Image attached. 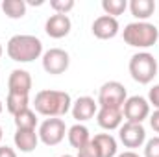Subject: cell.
Masks as SVG:
<instances>
[{
  "mask_svg": "<svg viewBox=\"0 0 159 157\" xmlns=\"http://www.w3.org/2000/svg\"><path fill=\"white\" fill-rule=\"evenodd\" d=\"M122 37H124L126 44H129L133 48H150V46H154L157 43L159 30L152 22L135 20V22H129V24L124 26Z\"/></svg>",
  "mask_w": 159,
  "mask_h": 157,
  "instance_id": "obj_3",
  "label": "cell"
},
{
  "mask_svg": "<svg viewBox=\"0 0 159 157\" xmlns=\"http://www.w3.org/2000/svg\"><path fill=\"white\" fill-rule=\"evenodd\" d=\"M129 74L141 85L152 83V79L157 76V59L150 52H137L129 59Z\"/></svg>",
  "mask_w": 159,
  "mask_h": 157,
  "instance_id": "obj_4",
  "label": "cell"
},
{
  "mask_svg": "<svg viewBox=\"0 0 159 157\" xmlns=\"http://www.w3.org/2000/svg\"><path fill=\"white\" fill-rule=\"evenodd\" d=\"M26 2L24 0H4L2 2V11L9 19H22L26 15Z\"/></svg>",
  "mask_w": 159,
  "mask_h": 157,
  "instance_id": "obj_20",
  "label": "cell"
},
{
  "mask_svg": "<svg viewBox=\"0 0 159 157\" xmlns=\"http://www.w3.org/2000/svg\"><path fill=\"white\" fill-rule=\"evenodd\" d=\"M2 52H4V50H2V44H0V57H2Z\"/></svg>",
  "mask_w": 159,
  "mask_h": 157,
  "instance_id": "obj_32",
  "label": "cell"
},
{
  "mask_svg": "<svg viewBox=\"0 0 159 157\" xmlns=\"http://www.w3.org/2000/svg\"><path fill=\"white\" fill-rule=\"evenodd\" d=\"M67 139H69V144L72 148L80 150L91 141V135H89V129L83 124H74L67 129Z\"/></svg>",
  "mask_w": 159,
  "mask_h": 157,
  "instance_id": "obj_17",
  "label": "cell"
},
{
  "mask_svg": "<svg viewBox=\"0 0 159 157\" xmlns=\"http://www.w3.org/2000/svg\"><path fill=\"white\" fill-rule=\"evenodd\" d=\"M0 157H17V152L9 146H0Z\"/></svg>",
  "mask_w": 159,
  "mask_h": 157,
  "instance_id": "obj_28",
  "label": "cell"
},
{
  "mask_svg": "<svg viewBox=\"0 0 159 157\" xmlns=\"http://www.w3.org/2000/svg\"><path fill=\"white\" fill-rule=\"evenodd\" d=\"M2 137H4V133H2V128H0V142H2Z\"/></svg>",
  "mask_w": 159,
  "mask_h": 157,
  "instance_id": "obj_30",
  "label": "cell"
},
{
  "mask_svg": "<svg viewBox=\"0 0 159 157\" xmlns=\"http://www.w3.org/2000/svg\"><path fill=\"white\" fill-rule=\"evenodd\" d=\"M122 109H113V107H100L98 113H96V122L102 129H107V131H113V129H119L122 126Z\"/></svg>",
  "mask_w": 159,
  "mask_h": 157,
  "instance_id": "obj_14",
  "label": "cell"
},
{
  "mask_svg": "<svg viewBox=\"0 0 159 157\" xmlns=\"http://www.w3.org/2000/svg\"><path fill=\"white\" fill-rule=\"evenodd\" d=\"M35 113H39L46 118H59L67 115L72 107V98L65 91L56 89H43L34 98Z\"/></svg>",
  "mask_w": 159,
  "mask_h": 157,
  "instance_id": "obj_1",
  "label": "cell"
},
{
  "mask_svg": "<svg viewBox=\"0 0 159 157\" xmlns=\"http://www.w3.org/2000/svg\"><path fill=\"white\" fill-rule=\"evenodd\" d=\"M76 157H102V154H100V148L96 146V142L91 139L83 148L78 150V155Z\"/></svg>",
  "mask_w": 159,
  "mask_h": 157,
  "instance_id": "obj_24",
  "label": "cell"
},
{
  "mask_svg": "<svg viewBox=\"0 0 159 157\" xmlns=\"http://www.w3.org/2000/svg\"><path fill=\"white\" fill-rule=\"evenodd\" d=\"M70 28H72V22L69 19V15H59V13H54L46 19V24H44V32L48 37L52 39H63L70 34Z\"/></svg>",
  "mask_w": 159,
  "mask_h": 157,
  "instance_id": "obj_11",
  "label": "cell"
},
{
  "mask_svg": "<svg viewBox=\"0 0 159 157\" xmlns=\"http://www.w3.org/2000/svg\"><path fill=\"white\" fill-rule=\"evenodd\" d=\"M70 113L78 120V124L87 122L98 113V102H94V98H91V96H80L78 100L72 102Z\"/></svg>",
  "mask_w": 159,
  "mask_h": 157,
  "instance_id": "obj_12",
  "label": "cell"
},
{
  "mask_svg": "<svg viewBox=\"0 0 159 157\" xmlns=\"http://www.w3.org/2000/svg\"><path fill=\"white\" fill-rule=\"evenodd\" d=\"M13 142L22 154H32L39 144V135L35 129H17L13 135Z\"/></svg>",
  "mask_w": 159,
  "mask_h": 157,
  "instance_id": "obj_15",
  "label": "cell"
},
{
  "mask_svg": "<svg viewBox=\"0 0 159 157\" xmlns=\"http://www.w3.org/2000/svg\"><path fill=\"white\" fill-rule=\"evenodd\" d=\"M126 7H128V2L126 0H102L104 13L109 15V17H115V19L126 11Z\"/></svg>",
  "mask_w": 159,
  "mask_h": 157,
  "instance_id": "obj_22",
  "label": "cell"
},
{
  "mask_svg": "<svg viewBox=\"0 0 159 157\" xmlns=\"http://www.w3.org/2000/svg\"><path fill=\"white\" fill-rule=\"evenodd\" d=\"M122 115L126 118V122H133V124H143L146 118L150 117V104L146 98L143 96H129L124 105H122Z\"/></svg>",
  "mask_w": 159,
  "mask_h": 157,
  "instance_id": "obj_8",
  "label": "cell"
},
{
  "mask_svg": "<svg viewBox=\"0 0 159 157\" xmlns=\"http://www.w3.org/2000/svg\"><path fill=\"white\" fill-rule=\"evenodd\" d=\"M148 118H150V126H152V129H154L156 133H159V109H156Z\"/></svg>",
  "mask_w": 159,
  "mask_h": 157,
  "instance_id": "obj_27",
  "label": "cell"
},
{
  "mask_svg": "<svg viewBox=\"0 0 159 157\" xmlns=\"http://www.w3.org/2000/svg\"><path fill=\"white\" fill-rule=\"evenodd\" d=\"M129 11L137 20L148 22V19L156 11V2L154 0H131L129 2Z\"/></svg>",
  "mask_w": 159,
  "mask_h": 157,
  "instance_id": "obj_16",
  "label": "cell"
},
{
  "mask_svg": "<svg viewBox=\"0 0 159 157\" xmlns=\"http://www.w3.org/2000/svg\"><path fill=\"white\" fill-rule=\"evenodd\" d=\"M13 120H15L17 129H35V126H37V115L30 107L24 109V111H20L19 115H15Z\"/></svg>",
  "mask_w": 159,
  "mask_h": 157,
  "instance_id": "obj_21",
  "label": "cell"
},
{
  "mask_svg": "<svg viewBox=\"0 0 159 157\" xmlns=\"http://www.w3.org/2000/svg\"><path fill=\"white\" fill-rule=\"evenodd\" d=\"M6 52L17 63H32L43 56V43L35 35H13L6 44Z\"/></svg>",
  "mask_w": 159,
  "mask_h": 157,
  "instance_id": "obj_2",
  "label": "cell"
},
{
  "mask_svg": "<svg viewBox=\"0 0 159 157\" xmlns=\"http://www.w3.org/2000/svg\"><path fill=\"white\" fill-rule=\"evenodd\" d=\"M119 139H120V142L126 148H129V150L141 148L146 142V129H144L143 124L124 122L119 128Z\"/></svg>",
  "mask_w": 159,
  "mask_h": 157,
  "instance_id": "obj_9",
  "label": "cell"
},
{
  "mask_svg": "<svg viewBox=\"0 0 159 157\" xmlns=\"http://www.w3.org/2000/svg\"><path fill=\"white\" fill-rule=\"evenodd\" d=\"M32 91V76L28 70L15 69L7 78V92L11 94H30Z\"/></svg>",
  "mask_w": 159,
  "mask_h": 157,
  "instance_id": "obj_13",
  "label": "cell"
},
{
  "mask_svg": "<svg viewBox=\"0 0 159 157\" xmlns=\"http://www.w3.org/2000/svg\"><path fill=\"white\" fill-rule=\"evenodd\" d=\"M2 109H4V105H2V100H0V113H2Z\"/></svg>",
  "mask_w": 159,
  "mask_h": 157,
  "instance_id": "obj_31",
  "label": "cell"
},
{
  "mask_svg": "<svg viewBox=\"0 0 159 157\" xmlns=\"http://www.w3.org/2000/svg\"><path fill=\"white\" fill-rule=\"evenodd\" d=\"M28 107H30V98H28V94H11V92H7L6 109H7L13 117L19 115L20 111L28 109Z\"/></svg>",
  "mask_w": 159,
  "mask_h": 157,
  "instance_id": "obj_19",
  "label": "cell"
},
{
  "mask_svg": "<svg viewBox=\"0 0 159 157\" xmlns=\"http://www.w3.org/2000/svg\"><path fill=\"white\" fill-rule=\"evenodd\" d=\"M50 7L54 9V13L67 15L74 7V0H50Z\"/></svg>",
  "mask_w": 159,
  "mask_h": 157,
  "instance_id": "obj_23",
  "label": "cell"
},
{
  "mask_svg": "<svg viewBox=\"0 0 159 157\" xmlns=\"http://www.w3.org/2000/svg\"><path fill=\"white\" fill-rule=\"evenodd\" d=\"M93 141L96 142V146L100 148V154L102 157H117V139L111 135V133H100V135H94Z\"/></svg>",
  "mask_w": 159,
  "mask_h": 157,
  "instance_id": "obj_18",
  "label": "cell"
},
{
  "mask_svg": "<svg viewBox=\"0 0 159 157\" xmlns=\"http://www.w3.org/2000/svg\"><path fill=\"white\" fill-rule=\"evenodd\" d=\"M61 157H74V155H69V154H65V155H61Z\"/></svg>",
  "mask_w": 159,
  "mask_h": 157,
  "instance_id": "obj_33",
  "label": "cell"
},
{
  "mask_svg": "<svg viewBox=\"0 0 159 157\" xmlns=\"http://www.w3.org/2000/svg\"><path fill=\"white\" fill-rule=\"evenodd\" d=\"M93 35L96 39H102V41H107V39H113L117 37L120 32V26H119V20L115 17H109V15H100L94 19L93 26Z\"/></svg>",
  "mask_w": 159,
  "mask_h": 157,
  "instance_id": "obj_10",
  "label": "cell"
},
{
  "mask_svg": "<svg viewBox=\"0 0 159 157\" xmlns=\"http://www.w3.org/2000/svg\"><path fill=\"white\" fill-rule=\"evenodd\" d=\"M117 157H141L137 152H133V150H128V152H122V154H119Z\"/></svg>",
  "mask_w": 159,
  "mask_h": 157,
  "instance_id": "obj_29",
  "label": "cell"
},
{
  "mask_svg": "<svg viewBox=\"0 0 159 157\" xmlns=\"http://www.w3.org/2000/svg\"><path fill=\"white\" fill-rule=\"evenodd\" d=\"M148 104L154 105L156 109H159V83L148 91Z\"/></svg>",
  "mask_w": 159,
  "mask_h": 157,
  "instance_id": "obj_26",
  "label": "cell"
},
{
  "mask_svg": "<svg viewBox=\"0 0 159 157\" xmlns=\"http://www.w3.org/2000/svg\"><path fill=\"white\" fill-rule=\"evenodd\" d=\"M126 100H128V92L120 81H106L98 91V105L100 107L122 109Z\"/></svg>",
  "mask_w": 159,
  "mask_h": 157,
  "instance_id": "obj_5",
  "label": "cell"
},
{
  "mask_svg": "<svg viewBox=\"0 0 159 157\" xmlns=\"http://www.w3.org/2000/svg\"><path fill=\"white\" fill-rule=\"evenodd\" d=\"M144 157H159V135L144 142Z\"/></svg>",
  "mask_w": 159,
  "mask_h": 157,
  "instance_id": "obj_25",
  "label": "cell"
},
{
  "mask_svg": "<svg viewBox=\"0 0 159 157\" xmlns=\"http://www.w3.org/2000/svg\"><path fill=\"white\" fill-rule=\"evenodd\" d=\"M69 65H70V56L63 48H50L43 54V69H44V72H48L52 76L67 72Z\"/></svg>",
  "mask_w": 159,
  "mask_h": 157,
  "instance_id": "obj_7",
  "label": "cell"
},
{
  "mask_svg": "<svg viewBox=\"0 0 159 157\" xmlns=\"http://www.w3.org/2000/svg\"><path fill=\"white\" fill-rule=\"evenodd\" d=\"M37 135H39V141L44 146H57L67 135L65 120H61V118H46V120H43Z\"/></svg>",
  "mask_w": 159,
  "mask_h": 157,
  "instance_id": "obj_6",
  "label": "cell"
}]
</instances>
